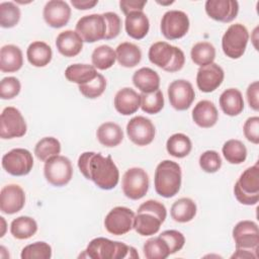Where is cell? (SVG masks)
Here are the masks:
<instances>
[{"mask_svg":"<svg viewBox=\"0 0 259 259\" xmlns=\"http://www.w3.org/2000/svg\"><path fill=\"white\" fill-rule=\"evenodd\" d=\"M78 168L82 175L103 190L113 189L119 181V171L110 156L84 152L78 158Z\"/></svg>","mask_w":259,"mask_h":259,"instance_id":"obj_1","label":"cell"},{"mask_svg":"<svg viewBox=\"0 0 259 259\" xmlns=\"http://www.w3.org/2000/svg\"><path fill=\"white\" fill-rule=\"evenodd\" d=\"M167 218L165 205L154 199L143 202L135 214L133 229L144 237L155 235L159 232L161 225Z\"/></svg>","mask_w":259,"mask_h":259,"instance_id":"obj_2","label":"cell"},{"mask_svg":"<svg viewBox=\"0 0 259 259\" xmlns=\"http://www.w3.org/2000/svg\"><path fill=\"white\" fill-rule=\"evenodd\" d=\"M182 172L178 163L171 160L160 162L155 170L154 186L156 192L165 198L175 196L181 187Z\"/></svg>","mask_w":259,"mask_h":259,"instance_id":"obj_3","label":"cell"},{"mask_svg":"<svg viewBox=\"0 0 259 259\" xmlns=\"http://www.w3.org/2000/svg\"><path fill=\"white\" fill-rule=\"evenodd\" d=\"M84 253L86 257L92 259L139 258V254L134 247L103 237L91 240Z\"/></svg>","mask_w":259,"mask_h":259,"instance_id":"obj_4","label":"cell"},{"mask_svg":"<svg viewBox=\"0 0 259 259\" xmlns=\"http://www.w3.org/2000/svg\"><path fill=\"white\" fill-rule=\"evenodd\" d=\"M148 57L152 64L169 73L180 71L185 64L182 50L167 41L154 42L149 49Z\"/></svg>","mask_w":259,"mask_h":259,"instance_id":"obj_5","label":"cell"},{"mask_svg":"<svg viewBox=\"0 0 259 259\" xmlns=\"http://www.w3.org/2000/svg\"><path fill=\"white\" fill-rule=\"evenodd\" d=\"M237 200L245 205H254L259 200V166L258 162L248 167L234 185Z\"/></svg>","mask_w":259,"mask_h":259,"instance_id":"obj_6","label":"cell"},{"mask_svg":"<svg viewBox=\"0 0 259 259\" xmlns=\"http://www.w3.org/2000/svg\"><path fill=\"white\" fill-rule=\"evenodd\" d=\"M249 31L242 23L231 24L222 37V49L224 54L230 59L241 58L247 48Z\"/></svg>","mask_w":259,"mask_h":259,"instance_id":"obj_7","label":"cell"},{"mask_svg":"<svg viewBox=\"0 0 259 259\" xmlns=\"http://www.w3.org/2000/svg\"><path fill=\"white\" fill-rule=\"evenodd\" d=\"M44 175L50 184L57 187L64 186L72 179V163L65 156H54L45 162Z\"/></svg>","mask_w":259,"mask_h":259,"instance_id":"obj_8","label":"cell"},{"mask_svg":"<svg viewBox=\"0 0 259 259\" xmlns=\"http://www.w3.org/2000/svg\"><path fill=\"white\" fill-rule=\"evenodd\" d=\"M149 176L143 168H130L122 176V192L130 199L138 200L143 198L149 190Z\"/></svg>","mask_w":259,"mask_h":259,"instance_id":"obj_9","label":"cell"},{"mask_svg":"<svg viewBox=\"0 0 259 259\" xmlns=\"http://www.w3.org/2000/svg\"><path fill=\"white\" fill-rule=\"evenodd\" d=\"M27 125L21 112L13 107L7 106L0 115V137L3 140L21 138L26 134Z\"/></svg>","mask_w":259,"mask_h":259,"instance_id":"obj_10","label":"cell"},{"mask_svg":"<svg viewBox=\"0 0 259 259\" xmlns=\"http://www.w3.org/2000/svg\"><path fill=\"white\" fill-rule=\"evenodd\" d=\"M189 26V18L181 10H169L165 12L160 23L162 34L170 40L183 37L188 32Z\"/></svg>","mask_w":259,"mask_h":259,"instance_id":"obj_11","label":"cell"},{"mask_svg":"<svg viewBox=\"0 0 259 259\" xmlns=\"http://www.w3.org/2000/svg\"><path fill=\"white\" fill-rule=\"evenodd\" d=\"M2 167L10 175H27L33 167L32 154L23 148L12 149L2 157Z\"/></svg>","mask_w":259,"mask_h":259,"instance_id":"obj_12","label":"cell"},{"mask_svg":"<svg viewBox=\"0 0 259 259\" xmlns=\"http://www.w3.org/2000/svg\"><path fill=\"white\" fill-rule=\"evenodd\" d=\"M75 30L82 37L83 41L95 42L104 39L106 23L102 14H89L82 16L76 23Z\"/></svg>","mask_w":259,"mask_h":259,"instance_id":"obj_13","label":"cell"},{"mask_svg":"<svg viewBox=\"0 0 259 259\" xmlns=\"http://www.w3.org/2000/svg\"><path fill=\"white\" fill-rule=\"evenodd\" d=\"M233 239L236 249L249 250L258 253L259 229L253 221L244 220L239 222L233 229Z\"/></svg>","mask_w":259,"mask_h":259,"instance_id":"obj_14","label":"cell"},{"mask_svg":"<svg viewBox=\"0 0 259 259\" xmlns=\"http://www.w3.org/2000/svg\"><path fill=\"white\" fill-rule=\"evenodd\" d=\"M135 212L125 206L113 207L104 219L106 231L114 236H121L133 229Z\"/></svg>","mask_w":259,"mask_h":259,"instance_id":"obj_15","label":"cell"},{"mask_svg":"<svg viewBox=\"0 0 259 259\" xmlns=\"http://www.w3.org/2000/svg\"><path fill=\"white\" fill-rule=\"evenodd\" d=\"M126 135L135 145L143 147L150 145L154 141L156 130L151 119L138 115L127 122Z\"/></svg>","mask_w":259,"mask_h":259,"instance_id":"obj_16","label":"cell"},{"mask_svg":"<svg viewBox=\"0 0 259 259\" xmlns=\"http://www.w3.org/2000/svg\"><path fill=\"white\" fill-rule=\"evenodd\" d=\"M167 93L170 105L178 111L188 109L195 98L192 84L184 79L172 81L168 86Z\"/></svg>","mask_w":259,"mask_h":259,"instance_id":"obj_17","label":"cell"},{"mask_svg":"<svg viewBox=\"0 0 259 259\" xmlns=\"http://www.w3.org/2000/svg\"><path fill=\"white\" fill-rule=\"evenodd\" d=\"M206 14L220 22H231L239 13V3L236 0H207L204 5Z\"/></svg>","mask_w":259,"mask_h":259,"instance_id":"obj_18","label":"cell"},{"mask_svg":"<svg viewBox=\"0 0 259 259\" xmlns=\"http://www.w3.org/2000/svg\"><path fill=\"white\" fill-rule=\"evenodd\" d=\"M224 78L225 73L223 68L215 63H211L198 69L196 74V85L200 91L210 93L221 86Z\"/></svg>","mask_w":259,"mask_h":259,"instance_id":"obj_19","label":"cell"},{"mask_svg":"<svg viewBox=\"0 0 259 259\" xmlns=\"http://www.w3.org/2000/svg\"><path fill=\"white\" fill-rule=\"evenodd\" d=\"M42 16L46 23L53 28L65 26L71 17V8L66 1L51 0L44 7Z\"/></svg>","mask_w":259,"mask_h":259,"instance_id":"obj_20","label":"cell"},{"mask_svg":"<svg viewBox=\"0 0 259 259\" xmlns=\"http://www.w3.org/2000/svg\"><path fill=\"white\" fill-rule=\"evenodd\" d=\"M25 204L24 190L17 184H8L0 191V210L6 214H13L22 209Z\"/></svg>","mask_w":259,"mask_h":259,"instance_id":"obj_21","label":"cell"},{"mask_svg":"<svg viewBox=\"0 0 259 259\" xmlns=\"http://www.w3.org/2000/svg\"><path fill=\"white\" fill-rule=\"evenodd\" d=\"M114 108L122 115H131L141 107V94L130 87L119 89L113 100Z\"/></svg>","mask_w":259,"mask_h":259,"instance_id":"obj_22","label":"cell"},{"mask_svg":"<svg viewBox=\"0 0 259 259\" xmlns=\"http://www.w3.org/2000/svg\"><path fill=\"white\" fill-rule=\"evenodd\" d=\"M58 52L67 58L79 55L83 49V39L76 30L67 29L60 32L56 38Z\"/></svg>","mask_w":259,"mask_h":259,"instance_id":"obj_23","label":"cell"},{"mask_svg":"<svg viewBox=\"0 0 259 259\" xmlns=\"http://www.w3.org/2000/svg\"><path fill=\"white\" fill-rule=\"evenodd\" d=\"M192 119L200 127L208 128L213 126L219 119V112L210 100H200L192 109Z\"/></svg>","mask_w":259,"mask_h":259,"instance_id":"obj_24","label":"cell"},{"mask_svg":"<svg viewBox=\"0 0 259 259\" xmlns=\"http://www.w3.org/2000/svg\"><path fill=\"white\" fill-rule=\"evenodd\" d=\"M124 27L128 36L134 39H142L149 32L150 21L143 11H135L125 16Z\"/></svg>","mask_w":259,"mask_h":259,"instance_id":"obj_25","label":"cell"},{"mask_svg":"<svg viewBox=\"0 0 259 259\" xmlns=\"http://www.w3.org/2000/svg\"><path fill=\"white\" fill-rule=\"evenodd\" d=\"M23 56L21 50L14 45L3 46L0 50V70L3 73H13L21 69Z\"/></svg>","mask_w":259,"mask_h":259,"instance_id":"obj_26","label":"cell"},{"mask_svg":"<svg viewBox=\"0 0 259 259\" xmlns=\"http://www.w3.org/2000/svg\"><path fill=\"white\" fill-rule=\"evenodd\" d=\"M219 103L223 112L229 116L239 115L244 109V99L237 88L226 89L220 96Z\"/></svg>","mask_w":259,"mask_h":259,"instance_id":"obj_27","label":"cell"},{"mask_svg":"<svg viewBox=\"0 0 259 259\" xmlns=\"http://www.w3.org/2000/svg\"><path fill=\"white\" fill-rule=\"evenodd\" d=\"M133 83L142 93H151L159 89L160 76L153 69L143 67L134 73Z\"/></svg>","mask_w":259,"mask_h":259,"instance_id":"obj_28","label":"cell"},{"mask_svg":"<svg viewBox=\"0 0 259 259\" xmlns=\"http://www.w3.org/2000/svg\"><path fill=\"white\" fill-rule=\"evenodd\" d=\"M98 142L107 148L118 146L123 140V132L121 127L112 121L103 122L99 125L96 132Z\"/></svg>","mask_w":259,"mask_h":259,"instance_id":"obj_29","label":"cell"},{"mask_svg":"<svg viewBox=\"0 0 259 259\" xmlns=\"http://www.w3.org/2000/svg\"><path fill=\"white\" fill-rule=\"evenodd\" d=\"M28 62L34 67H46L53 58L52 48L45 41L35 40L31 42L26 50Z\"/></svg>","mask_w":259,"mask_h":259,"instance_id":"obj_30","label":"cell"},{"mask_svg":"<svg viewBox=\"0 0 259 259\" xmlns=\"http://www.w3.org/2000/svg\"><path fill=\"white\" fill-rule=\"evenodd\" d=\"M97 75L98 73L95 67L88 64H72L65 70L66 79L78 85L92 81Z\"/></svg>","mask_w":259,"mask_h":259,"instance_id":"obj_31","label":"cell"},{"mask_svg":"<svg viewBox=\"0 0 259 259\" xmlns=\"http://www.w3.org/2000/svg\"><path fill=\"white\" fill-rule=\"evenodd\" d=\"M115 54L118 64L124 68H134L142 60V52L140 48L128 41L119 44L115 50Z\"/></svg>","mask_w":259,"mask_h":259,"instance_id":"obj_32","label":"cell"},{"mask_svg":"<svg viewBox=\"0 0 259 259\" xmlns=\"http://www.w3.org/2000/svg\"><path fill=\"white\" fill-rule=\"evenodd\" d=\"M197 206L194 200L189 197H181L177 199L171 206V218L177 223H188L194 219Z\"/></svg>","mask_w":259,"mask_h":259,"instance_id":"obj_33","label":"cell"},{"mask_svg":"<svg viewBox=\"0 0 259 259\" xmlns=\"http://www.w3.org/2000/svg\"><path fill=\"white\" fill-rule=\"evenodd\" d=\"M37 232V223L34 219L21 215L14 219L10 224V233L17 240H26L31 238Z\"/></svg>","mask_w":259,"mask_h":259,"instance_id":"obj_34","label":"cell"},{"mask_svg":"<svg viewBox=\"0 0 259 259\" xmlns=\"http://www.w3.org/2000/svg\"><path fill=\"white\" fill-rule=\"evenodd\" d=\"M166 150L169 155L175 158H184L192 150V143L188 136L177 133L170 136L166 142Z\"/></svg>","mask_w":259,"mask_h":259,"instance_id":"obj_35","label":"cell"},{"mask_svg":"<svg viewBox=\"0 0 259 259\" xmlns=\"http://www.w3.org/2000/svg\"><path fill=\"white\" fill-rule=\"evenodd\" d=\"M190 57L195 65L204 67L213 63L215 58V48L208 41L196 42L191 48Z\"/></svg>","mask_w":259,"mask_h":259,"instance_id":"obj_36","label":"cell"},{"mask_svg":"<svg viewBox=\"0 0 259 259\" xmlns=\"http://www.w3.org/2000/svg\"><path fill=\"white\" fill-rule=\"evenodd\" d=\"M223 155L225 159L231 164H242L247 158V148L240 140H228L223 148Z\"/></svg>","mask_w":259,"mask_h":259,"instance_id":"obj_37","label":"cell"},{"mask_svg":"<svg viewBox=\"0 0 259 259\" xmlns=\"http://www.w3.org/2000/svg\"><path fill=\"white\" fill-rule=\"evenodd\" d=\"M91 61L95 69L107 70L111 68L116 61L115 51L107 45L99 46L93 50Z\"/></svg>","mask_w":259,"mask_h":259,"instance_id":"obj_38","label":"cell"},{"mask_svg":"<svg viewBox=\"0 0 259 259\" xmlns=\"http://www.w3.org/2000/svg\"><path fill=\"white\" fill-rule=\"evenodd\" d=\"M61 153V143L54 137H45L40 139L34 147L35 157L42 162H46L54 156Z\"/></svg>","mask_w":259,"mask_h":259,"instance_id":"obj_39","label":"cell"},{"mask_svg":"<svg viewBox=\"0 0 259 259\" xmlns=\"http://www.w3.org/2000/svg\"><path fill=\"white\" fill-rule=\"evenodd\" d=\"M147 259H166L170 255L167 243L160 236L148 239L143 247Z\"/></svg>","mask_w":259,"mask_h":259,"instance_id":"obj_40","label":"cell"},{"mask_svg":"<svg viewBox=\"0 0 259 259\" xmlns=\"http://www.w3.org/2000/svg\"><path fill=\"white\" fill-rule=\"evenodd\" d=\"M21 12L19 7L13 2L0 3V25L3 28L14 27L20 20Z\"/></svg>","mask_w":259,"mask_h":259,"instance_id":"obj_41","label":"cell"},{"mask_svg":"<svg viewBox=\"0 0 259 259\" xmlns=\"http://www.w3.org/2000/svg\"><path fill=\"white\" fill-rule=\"evenodd\" d=\"M164 107V96L160 89L151 93L141 94V108L149 114L159 113Z\"/></svg>","mask_w":259,"mask_h":259,"instance_id":"obj_42","label":"cell"},{"mask_svg":"<svg viewBox=\"0 0 259 259\" xmlns=\"http://www.w3.org/2000/svg\"><path fill=\"white\" fill-rule=\"evenodd\" d=\"M21 259H50L52 247L46 242H34L25 246L20 254Z\"/></svg>","mask_w":259,"mask_h":259,"instance_id":"obj_43","label":"cell"},{"mask_svg":"<svg viewBox=\"0 0 259 259\" xmlns=\"http://www.w3.org/2000/svg\"><path fill=\"white\" fill-rule=\"evenodd\" d=\"M79 86V91L83 96L89 99H95L103 94L106 89V79L103 75L99 74L90 82Z\"/></svg>","mask_w":259,"mask_h":259,"instance_id":"obj_44","label":"cell"},{"mask_svg":"<svg viewBox=\"0 0 259 259\" xmlns=\"http://www.w3.org/2000/svg\"><path fill=\"white\" fill-rule=\"evenodd\" d=\"M200 168L206 173H215L222 167V158L217 151L208 150L199 156Z\"/></svg>","mask_w":259,"mask_h":259,"instance_id":"obj_45","label":"cell"},{"mask_svg":"<svg viewBox=\"0 0 259 259\" xmlns=\"http://www.w3.org/2000/svg\"><path fill=\"white\" fill-rule=\"evenodd\" d=\"M159 236L162 239H164V241L167 243L169 247L170 255L180 251L185 244L184 235L181 232L176 230H166L162 232Z\"/></svg>","mask_w":259,"mask_h":259,"instance_id":"obj_46","label":"cell"},{"mask_svg":"<svg viewBox=\"0 0 259 259\" xmlns=\"http://www.w3.org/2000/svg\"><path fill=\"white\" fill-rule=\"evenodd\" d=\"M21 84L16 77H5L0 82V97L5 100L12 99L19 94Z\"/></svg>","mask_w":259,"mask_h":259,"instance_id":"obj_47","label":"cell"},{"mask_svg":"<svg viewBox=\"0 0 259 259\" xmlns=\"http://www.w3.org/2000/svg\"><path fill=\"white\" fill-rule=\"evenodd\" d=\"M106 23V33L104 39L115 38L121 30V19L115 12H105L102 14Z\"/></svg>","mask_w":259,"mask_h":259,"instance_id":"obj_48","label":"cell"},{"mask_svg":"<svg viewBox=\"0 0 259 259\" xmlns=\"http://www.w3.org/2000/svg\"><path fill=\"white\" fill-rule=\"evenodd\" d=\"M245 138L252 144H259V117L251 116L247 118L243 125Z\"/></svg>","mask_w":259,"mask_h":259,"instance_id":"obj_49","label":"cell"},{"mask_svg":"<svg viewBox=\"0 0 259 259\" xmlns=\"http://www.w3.org/2000/svg\"><path fill=\"white\" fill-rule=\"evenodd\" d=\"M247 101L250 106L255 111L259 110V82L254 81L251 83L246 91Z\"/></svg>","mask_w":259,"mask_h":259,"instance_id":"obj_50","label":"cell"},{"mask_svg":"<svg viewBox=\"0 0 259 259\" xmlns=\"http://www.w3.org/2000/svg\"><path fill=\"white\" fill-rule=\"evenodd\" d=\"M147 1H137V0H121L119 1V7L122 13L126 16L127 14L135 11H143Z\"/></svg>","mask_w":259,"mask_h":259,"instance_id":"obj_51","label":"cell"},{"mask_svg":"<svg viewBox=\"0 0 259 259\" xmlns=\"http://www.w3.org/2000/svg\"><path fill=\"white\" fill-rule=\"evenodd\" d=\"M98 0H71V4L78 10H88L97 5Z\"/></svg>","mask_w":259,"mask_h":259,"instance_id":"obj_52","label":"cell"},{"mask_svg":"<svg viewBox=\"0 0 259 259\" xmlns=\"http://www.w3.org/2000/svg\"><path fill=\"white\" fill-rule=\"evenodd\" d=\"M231 258H253L257 259L258 258V253L249 251V250H243V249H236L235 253L231 256Z\"/></svg>","mask_w":259,"mask_h":259,"instance_id":"obj_53","label":"cell"},{"mask_svg":"<svg viewBox=\"0 0 259 259\" xmlns=\"http://www.w3.org/2000/svg\"><path fill=\"white\" fill-rule=\"evenodd\" d=\"M0 221H1V223H2V232H1V234H0V237H3L4 234H5V230H6V222H5V220H4L3 217H0Z\"/></svg>","mask_w":259,"mask_h":259,"instance_id":"obj_54","label":"cell"},{"mask_svg":"<svg viewBox=\"0 0 259 259\" xmlns=\"http://www.w3.org/2000/svg\"><path fill=\"white\" fill-rule=\"evenodd\" d=\"M157 3L161 4V5H170V4H173L174 1H168V2H160V1H157Z\"/></svg>","mask_w":259,"mask_h":259,"instance_id":"obj_55","label":"cell"}]
</instances>
